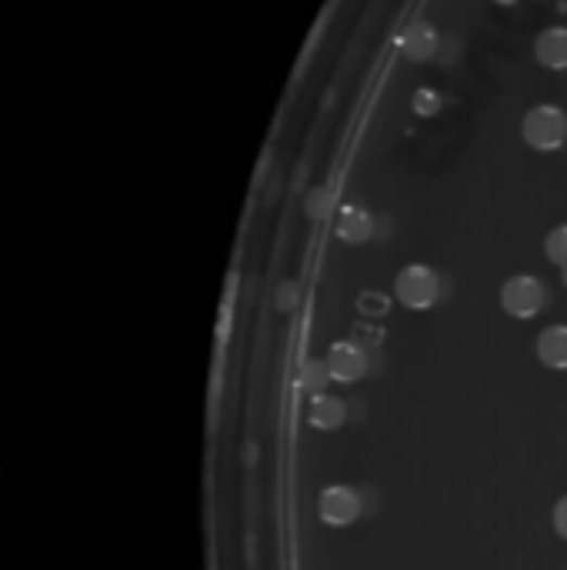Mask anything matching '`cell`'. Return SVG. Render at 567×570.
<instances>
[{
	"label": "cell",
	"mask_w": 567,
	"mask_h": 570,
	"mask_svg": "<svg viewBox=\"0 0 567 570\" xmlns=\"http://www.w3.org/2000/svg\"><path fill=\"white\" fill-rule=\"evenodd\" d=\"M327 373L338 380V384H357L367 373V354L354 341H338L327 351Z\"/></svg>",
	"instance_id": "cell-5"
},
{
	"label": "cell",
	"mask_w": 567,
	"mask_h": 570,
	"mask_svg": "<svg viewBox=\"0 0 567 570\" xmlns=\"http://www.w3.org/2000/svg\"><path fill=\"white\" fill-rule=\"evenodd\" d=\"M394 294L411 311H431L441 297V277L424 264H407L394 280Z\"/></svg>",
	"instance_id": "cell-2"
},
{
	"label": "cell",
	"mask_w": 567,
	"mask_h": 570,
	"mask_svg": "<svg viewBox=\"0 0 567 570\" xmlns=\"http://www.w3.org/2000/svg\"><path fill=\"white\" fill-rule=\"evenodd\" d=\"M494 4H501V8H511V4H517V0H494Z\"/></svg>",
	"instance_id": "cell-15"
},
{
	"label": "cell",
	"mask_w": 567,
	"mask_h": 570,
	"mask_svg": "<svg viewBox=\"0 0 567 570\" xmlns=\"http://www.w3.org/2000/svg\"><path fill=\"white\" fill-rule=\"evenodd\" d=\"M544 254H547V261H551V264H557V267H564V264H567V224H560V227H554V230L547 233V241H544Z\"/></svg>",
	"instance_id": "cell-11"
},
{
	"label": "cell",
	"mask_w": 567,
	"mask_h": 570,
	"mask_svg": "<svg viewBox=\"0 0 567 570\" xmlns=\"http://www.w3.org/2000/svg\"><path fill=\"white\" fill-rule=\"evenodd\" d=\"M560 280H564V288H567V264L560 267Z\"/></svg>",
	"instance_id": "cell-16"
},
{
	"label": "cell",
	"mask_w": 567,
	"mask_h": 570,
	"mask_svg": "<svg viewBox=\"0 0 567 570\" xmlns=\"http://www.w3.org/2000/svg\"><path fill=\"white\" fill-rule=\"evenodd\" d=\"M534 58L547 71H567V27H547L534 40Z\"/></svg>",
	"instance_id": "cell-7"
},
{
	"label": "cell",
	"mask_w": 567,
	"mask_h": 570,
	"mask_svg": "<svg viewBox=\"0 0 567 570\" xmlns=\"http://www.w3.org/2000/svg\"><path fill=\"white\" fill-rule=\"evenodd\" d=\"M401 51L407 61H431L438 54V30L428 21H414L404 34H401Z\"/></svg>",
	"instance_id": "cell-6"
},
{
	"label": "cell",
	"mask_w": 567,
	"mask_h": 570,
	"mask_svg": "<svg viewBox=\"0 0 567 570\" xmlns=\"http://www.w3.org/2000/svg\"><path fill=\"white\" fill-rule=\"evenodd\" d=\"M317 514L324 524L330 528H351L354 520L361 517V497L354 487H344V484H335L327 487L317 501Z\"/></svg>",
	"instance_id": "cell-4"
},
{
	"label": "cell",
	"mask_w": 567,
	"mask_h": 570,
	"mask_svg": "<svg viewBox=\"0 0 567 570\" xmlns=\"http://www.w3.org/2000/svg\"><path fill=\"white\" fill-rule=\"evenodd\" d=\"M414 101H417V114H434L438 111V93L434 90H420Z\"/></svg>",
	"instance_id": "cell-13"
},
{
	"label": "cell",
	"mask_w": 567,
	"mask_h": 570,
	"mask_svg": "<svg viewBox=\"0 0 567 570\" xmlns=\"http://www.w3.org/2000/svg\"><path fill=\"white\" fill-rule=\"evenodd\" d=\"M370 233H374V220L367 211L361 207H344L341 217H338V237L344 244H364L370 241Z\"/></svg>",
	"instance_id": "cell-10"
},
{
	"label": "cell",
	"mask_w": 567,
	"mask_h": 570,
	"mask_svg": "<svg viewBox=\"0 0 567 570\" xmlns=\"http://www.w3.org/2000/svg\"><path fill=\"white\" fill-rule=\"evenodd\" d=\"M538 360L551 370H567V324H554V327L541 330Z\"/></svg>",
	"instance_id": "cell-8"
},
{
	"label": "cell",
	"mask_w": 567,
	"mask_h": 570,
	"mask_svg": "<svg viewBox=\"0 0 567 570\" xmlns=\"http://www.w3.org/2000/svg\"><path fill=\"white\" fill-rule=\"evenodd\" d=\"M554 531H557V537L567 541V497H560L554 504Z\"/></svg>",
	"instance_id": "cell-12"
},
{
	"label": "cell",
	"mask_w": 567,
	"mask_h": 570,
	"mask_svg": "<svg viewBox=\"0 0 567 570\" xmlns=\"http://www.w3.org/2000/svg\"><path fill=\"white\" fill-rule=\"evenodd\" d=\"M544 283L531 274H517L511 280H504V288H501V307L504 314L517 317V320H531L544 311Z\"/></svg>",
	"instance_id": "cell-3"
},
{
	"label": "cell",
	"mask_w": 567,
	"mask_h": 570,
	"mask_svg": "<svg viewBox=\"0 0 567 570\" xmlns=\"http://www.w3.org/2000/svg\"><path fill=\"white\" fill-rule=\"evenodd\" d=\"M317 370H324V367L314 364V367H307V373H304V380H307V388H311V391H320V384L327 380V377H317Z\"/></svg>",
	"instance_id": "cell-14"
},
{
	"label": "cell",
	"mask_w": 567,
	"mask_h": 570,
	"mask_svg": "<svg viewBox=\"0 0 567 570\" xmlns=\"http://www.w3.org/2000/svg\"><path fill=\"white\" fill-rule=\"evenodd\" d=\"M348 420V407L341 397H330V394H314L311 401V423L317 431H338Z\"/></svg>",
	"instance_id": "cell-9"
},
{
	"label": "cell",
	"mask_w": 567,
	"mask_h": 570,
	"mask_svg": "<svg viewBox=\"0 0 567 570\" xmlns=\"http://www.w3.org/2000/svg\"><path fill=\"white\" fill-rule=\"evenodd\" d=\"M521 134H525V144L531 151H541V154H551L557 148H564L567 140V114L560 107H551V104H538L525 114L521 121Z\"/></svg>",
	"instance_id": "cell-1"
}]
</instances>
